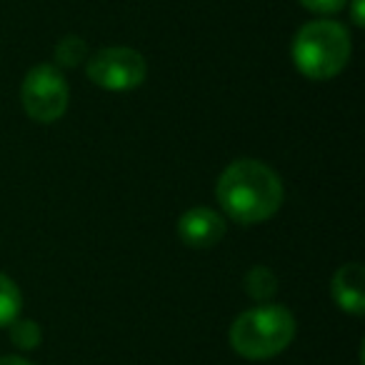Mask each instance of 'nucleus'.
<instances>
[{
  "instance_id": "11",
  "label": "nucleus",
  "mask_w": 365,
  "mask_h": 365,
  "mask_svg": "<svg viewBox=\"0 0 365 365\" xmlns=\"http://www.w3.org/2000/svg\"><path fill=\"white\" fill-rule=\"evenodd\" d=\"M88 56V46L83 38L78 36H66L61 43L56 46V61L66 68H76L86 61Z\"/></svg>"
},
{
  "instance_id": "14",
  "label": "nucleus",
  "mask_w": 365,
  "mask_h": 365,
  "mask_svg": "<svg viewBox=\"0 0 365 365\" xmlns=\"http://www.w3.org/2000/svg\"><path fill=\"white\" fill-rule=\"evenodd\" d=\"M0 365H33L26 358H18V355H0Z\"/></svg>"
},
{
  "instance_id": "4",
  "label": "nucleus",
  "mask_w": 365,
  "mask_h": 365,
  "mask_svg": "<svg viewBox=\"0 0 365 365\" xmlns=\"http://www.w3.org/2000/svg\"><path fill=\"white\" fill-rule=\"evenodd\" d=\"M68 83L56 66H36L26 76L21 88V101L26 113L36 123H56L68 110Z\"/></svg>"
},
{
  "instance_id": "5",
  "label": "nucleus",
  "mask_w": 365,
  "mask_h": 365,
  "mask_svg": "<svg viewBox=\"0 0 365 365\" xmlns=\"http://www.w3.org/2000/svg\"><path fill=\"white\" fill-rule=\"evenodd\" d=\"M86 73L91 83H96L103 91L123 93L138 88L148 76L145 58L133 48L113 46L103 48L88 61Z\"/></svg>"
},
{
  "instance_id": "13",
  "label": "nucleus",
  "mask_w": 365,
  "mask_h": 365,
  "mask_svg": "<svg viewBox=\"0 0 365 365\" xmlns=\"http://www.w3.org/2000/svg\"><path fill=\"white\" fill-rule=\"evenodd\" d=\"M363 3L365 0H350V18L355 26H363Z\"/></svg>"
},
{
  "instance_id": "2",
  "label": "nucleus",
  "mask_w": 365,
  "mask_h": 365,
  "mask_svg": "<svg viewBox=\"0 0 365 365\" xmlns=\"http://www.w3.org/2000/svg\"><path fill=\"white\" fill-rule=\"evenodd\" d=\"M295 335V318L283 305H258L240 313L230 325V345L248 360H265L283 353Z\"/></svg>"
},
{
  "instance_id": "1",
  "label": "nucleus",
  "mask_w": 365,
  "mask_h": 365,
  "mask_svg": "<svg viewBox=\"0 0 365 365\" xmlns=\"http://www.w3.org/2000/svg\"><path fill=\"white\" fill-rule=\"evenodd\" d=\"M283 195L278 173L253 158L230 163L218 180V203L228 218L245 225L273 218L283 205Z\"/></svg>"
},
{
  "instance_id": "9",
  "label": "nucleus",
  "mask_w": 365,
  "mask_h": 365,
  "mask_svg": "<svg viewBox=\"0 0 365 365\" xmlns=\"http://www.w3.org/2000/svg\"><path fill=\"white\" fill-rule=\"evenodd\" d=\"M21 308H23V295L18 290V285L8 275L0 273V328L11 325L21 315Z\"/></svg>"
},
{
  "instance_id": "8",
  "label": "nucleus",
  "mask_w": 365,
  "mask_h": 365,
  "mask_svg": "<svg viewBox=\"0 0 365 365\" xmlns=\"http://www.w3.org/2000/svg\"><path fill=\"white\" fill-rule=\"evenodd\" d=\"M243 285H245V290H248L250 298L258 300V303H268V300L278 293V278H275L273 270L265 268V265L250 268L243 280Z\"/></svg>"
},
{
  "instance_id": "10",
  "label": "nucleus",
  "mask_w": 365,
  "mask_h": 365,
  "mask_svg": "<svg viewBox=\"0 0 365 365\" xmlns=\"http://www.w3.org/2000/svg\"><path fill=\"white\" fill-rule=\"evenodd\" d=\"M8 328H11L13 345H18L21 350H33V348H38V343H41V328H38L36 320L16 318Z\"/></svg>"
},
{
  "instance_id": "6",
  "label": "nucleus",
  "mask_w": 365,
  "mask_h": 365,
  "mask_svg": "<svg viewBox=\"0 0 365 365\" xmlns=\"http://www.w3.org/2000/svg\"><path fill=\"white\" fill-rule=\"evenodd\" d=\"M178 235L190 248H210L225 235V218L213 208H190L178 220Z\"/></svg>"
},
{
  "instance_id": "12",
  "label": "nucleus",
  "mask_w": 365,
  "mask_h": 365,
  "mask_svg": "<svg viewBox=\"0 0 365 365\" xmlns=\"http://www.w3.org/2000/svg\"><path fill=\"white\" fill-rule=\"evenodd\" d=\"M300 3H303L308 11L323 13V16H328V13H338L348 6V0H300Z\"/></svg>"
},
{
  "instance_id": "7",
  "label": "nucleus",
  "mask_w": 365,
  "mask_h": 365,
  "mask_svg": "<svg viewBox=\"0 0 365 365\" xmlns=\"http://www.w3.org/2000/svg\"><path fill=\"white\" fill-rule=\"evenodd\" d=\"M333 300L340 310L350 315H363L365 313V270L360 263H345L333 275Z\"/></svg>"
},
{
  "instance_id": "3",
  "label": "nucleus",
  "mask_w": 365,
  "mask_h": 365,
  "mask_svg": "<svg viewBox=\"0 0 365 365\" xmlns=\"http://www.w3.org/2000/svg\"><path fill=\"white\" fill-rule=\"evenodd\" d=\"M350 61V33L335 21L305 23L293 38V63L310 81L335 78Z\"/></svg>"
}]
</instances>
